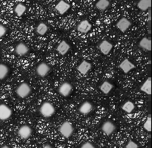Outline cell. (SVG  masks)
I'll return each instance as SVG.
<instances>
[{
    "label": "cell",
    "mask_w": 152,
    "mask_h": 148,
    "mask_svg": "<svg viewBox=\"0 0 152 148\" xmlns=\"http://www.w3.org/2000/svg\"><path fill=\"white\" fill-rule=\"evenodd\" d=\"M39 112L42 116L47 118L54 115L55 112V108L51 103L46 101L41 104Z\"/></svg>",
    "instance_id": "cell-1"
},
{
    "label": "cell",
    "mask_w": 152,
    "mask_h": 148,
    "mask_svg": "<svg viewBox=\"0 0 152 148\" xmlns=\"http://www.w3.org/2000/svg\"><path fill=\"white\" fill-rule=\"evenodd\" d=\"M32 89L28 83L26 82H23L20 83L17 89L16 92L18 96L21 98H26L31 94Z\"/></svg>",
    "instance_id": "cell-2"
},
{
    "label": "cell",
    "mask_w": 152,
    "mask_h": 148,
    "mask_svg": "<svg viewBox=\"0 0 152 148\" xmlns=\"http://www.w3.org/2000/svg\"><path fill=\"white\" fill-rule=\"evenodd\" d=\"M59 131L62 136L68 139L72 135L74 132V128L70 122L65 121L60 125Z\"/></svg>",
    "instance_id": "cell-3"
},
{
    "label": "cell",
    "mask_w": 152,
    "mask_h": 148,
    "mask_svg": "<svg viewBox=\"0 0 152 148\" xmlns=\"http://www.w3.org/2000/svg\"><path fill=\"white\" fill-rule=\"evenodd\" d=\"M12 114V111L11 108L7 104H0V120L5 121L11 117Z\"/></svg>",
    "instance_id": "cell-4"
},
{
    "label": "cell",
    "mask_w": 152,
    "mask_h": 148,
    "mask_svg": "<svg viewBox=\"0 0 152 148\" xmlns=\"http://www.w3.org/2000/svg\"><path fill=\"white\" fill-rule=\"evenodd\" d=\"M32 132L33 131L30 126L28 125H23L19 128L18 133L21 139L27 140L31 136Z\"/></svg>",
    "instance_id": "cell-5"
},
{
    "label": "cell",
    "mask_w": 152,
    "mask_h": 148,
    "mask_svg": "<svg viewBox=\"0 0 152 148\" xmlns=\"http://www.w3.org/2000/svg\"><path fill=\"white\" fill-rule=\"evenodd\" d=\"M73 87L70 82H65L60 85L58 89V93L61 96L67 97L72 92Z\"/></svg>",
    "instance_id": "cell-6"
},
{
    "label": "cell",
    "mask_w": 152,
    "mask_h": 148,
    "mask_svg": "<svg viewBox=\"0 0 152 148\" xmlns=\"http://www.w3.org/2000/svg\"><path fill=\"white\" fill-rule=\"evenodd\" d=\"M50 70L49 65L45 62H42L36 67V72L39 76L44 77L47 76Z\"/></svg>",
    "instance_id": "cell-7"
},
{
    "label": "cell",
    "mask_w": 152,
    "mask_h": 148,
    "mask_svg": "<svg viewBox=\"0 0 152 148\" xmlns=\"http://www.w3.org/2000/svg\"><path fill=\"white\" fill-rule=\"evenodd\" d=\"M131 25L132 22L125 17H123L120 19L116 24L118 29L123 33L126 32Z\"/></svg>",
    "instance_id": "cell-8"
},
{
    "label": "cell",
    "mask_w": 152,
    "mask_h": 148,
    "mask_svg": "<svg viewBox=\"0 0 152 148\" xmlns=\"http://www.w3.org/2000/svg\"><path fill=\"white\" fill-rule=\"evenodd\" d=\"M116 128V126L113 122L108 120L104 123L102 126L101 130L106 135L110 136L114 132Z\"/></svg>",
    "instance_id": "cell-9"
},
{
    "label": "cell",
    "mask_w": 152,
    "mask_h": 148,
    "mask_svg": "<svg viewBox=\"0 0 152 148\" xmlns=\"http://www.w3.org/2000/svg\"><path fill=\"white\" fill-rule=\"evenodd\" d=\"M30 51L28 46L23 42H20L17 44L15 48V52L17 55L24 56L28 53Z\"/></svg>",
    "instance_id": "cell-10"
},
{
    "label": "cell",
    "mask_w": 152,
    "mask_h": 148,
    "mask_svg": "<svg viewBox=\"0 0 152 148\" xmlns=\"http://www.w3.org/2000/svg\"><path fill=\"white\" fill-rule=\"evenodd\" d=\"M113 48V45L109 41L104 40L99 45V48L103 55H107L109 54Z\"/></svg>",
    "instance_id": "cell-11"
},
{
    "label": "cell",
    "mask_w": 152,
    "mask_h": 148,
    "mask_svg": "<svg viewBox=\"0 0 152 148\" xmlns=\"http://www.w3.org/2000/svg\"><path fill=\"white\" fill-rule=\"evenodd\" d=\"M91 23L87 20L81 21L77 26V30L80 33L86 34L88 33L92 28Z\"/></svg>",
    "instance_id": "cell-12"
},
{
    "label": "cell",
    "mask_w": 152,
    "mask_h": 148,
    "mask_svg": "<svg viewBox=\"0 0 152 148\" xmlns=\"http://www.w3.org/2000/svg\"><path fill=\"white\" fill-rule=\"evenodd\" d=\"M71 6L64 1H59L55 7V9L61 15H64L70 9Z\"/></svg>",
    "instance_id": "cell-13"
},
{
    "label": "cell",
    "mask_w": 152,
    "mask_h": 148,
    "mask_svg": "<svg viewBox=\"0 0 152 148\" xmlns=\"http://www.w3.org/2000/svg\"><path fill=\"white\" fill-rule=\"evenodd\" d=\"M91 67V63L86 60H83L77 66V69L80 74L85 75L88 73Z\"/></svg>",
    "instance_id": "cell-14"
},
{
    "label": "cell",
    "mask_w": 152,
    "mask_h": 148,
    "mask_svg": "<svg viewBox=\"0 0 152 148\" xmlns=\"http://www.w3.org/2000/svg\"><path fill=\"white\" fill-rule=\"evenodd\" d=\"M119 67L126 74L135 68V65L128 59H125L119 65Z\"/></svg>",
    "instance_id": "cell-15"
},
{
    "label": "cell",
    "mask_w": 152,
    "mask_h": 148,
    "mask_svg": "<svg viewBox=\"0 0 152 148\" xmlns=\"http://www.w3.org/2000/svg\"><path fill=\"white\" fill-rule=\"evenodd\" d=\"M70 49V44L67 41L63 40L58 44L56 49L60 55L64 56L69 51Z\"/></svg>",
    "instance_id": "cell-16"
},
{
    "label": "cell",
    "mask_w": 152,
    "mask_h": 148,
    "mask_svg": "<svg viewBox=\"0 0 152 148\" xmlns=\"http://www.w3.org/2000/svg\"><path fill=\"white\" fill-rule=\"evenodd\" d=\"M93 109V105L89 101L83 102L79 108V112L83 115H87L90 113Z\"/></svg>",
    "instance_id": "cell-17"
},
{
    "label": "cell",
    "mask_w": 152,
    "mask_h": 148,
    "mask_svg": "<svg viewBox=\"0 0 152 148\" xmlns=\"http://www.w3.org/2000/svg\"><path fill=\"white\" fill-rule=\"evenodd\" d=\"M140 90L142 92L148 95L151 94V78H147L141 87Z\"/></svg>",
    "instance_id": "cell-18"
},
{
    "label": "cell",
    "mask_w": 152,
    "mask_h": 148,
    "mask_svg": "<svg viewBox=\"0 0 152 148\" xmlns=\"http://www.w3.org/2000/svg\"><path fill=\"white\" fill-rule=\"evenodd\" d=\"M139 46L142 49L148 51H151V41L147 37H144L139 42Z\"/></svg>",
    "instance_id": "cell-19"
},
{
    "label": "cell",
    "mask_w": 152,
    "mask_h": 148,
    "mask_svg": "<svg viewBox=\"0 0 152 148\" xmlns=\"http://www.w3.org/2000/svg\"><path fill=\"white\" fill-rule=\"evenodd\" d=\"M113 85L109 81H104L99 87L101 91L105 94H108L113 89Z\"/></svg>",
    "instance_id": "cell-20"
},
{
    "label": "cell",
    "mask_w": 152,
    "mask_h": 148,
    "mask_svg": "<svg viewBox=\"0 0 152 148\" xmlns=\"http://www.w3.org/2000/svg\"><path fill=\"white\" fill-rule=\"evenodd\" d=\"M151 6V0H140L137 4L138 8L143 12H145Z\"/></svg>",
    "instance_id": "cell-21"
},
{
    "label": "cell",
    "mask_w": 152,
    "mask_h": 148,
    "mask_svg": "<svg viewBox=\"0 0 152 148\" xmlns=\"http://www.w3.org/2000/svg\"><path fill=\"white\" fill-rule=\"evenodd\" d=\"M27 10V7L24 4L20 3L16 6L14 12L18 17H20L24 15Z\"/></svg>",
    "instance_id": "cell-22"
},
{
    "label": "cell",
    "mask_w": 152,
    "mask_h": 148,
    "mask_svg": "<svg viewBox=\"0 0 152 148\" xmlns=\"http://www.w3.org/2000/svg\"><path fill=\"white\" fill-rule=\"evenodd\" d=\"M48 31V27L47 24L43 23H39L36 28L37 33L41 36H44Z\"/></svg>",
    "instance_id": "cell-23"
},
{
    "label": "cell",
    "mask_w": 152,
    "mask_h": 148,
    "mask_svg": "<svg viewBox=\"0 0 152 148\" xmlns=\"http://www.w3.org/2000/svg\"><path fill=\"white\" fill-rule=\"evenodd\" d=\"M10 71L7 65L4 64H0V80L5 79Z\"/></svg>",
    "instance_id": "cell-24"
},
{
    "label": "cell",
    "mask_w": 152,
    "mask_h": 148,
    "mask_svg": "<svg viewBox=\"0 0 152 148\" xmlns=\"http://www.w3.org/2000/svg\"><path fill=\"white\" fill-rule=\"evenodd\" d=\"M135 106L132 101H128L125 103L122 106V109L127 113H131L134 109Z\"/></svg>",
    "instance_id": "cell-25"
},
{
    "label": "cell",
    "mask_w": 152,
    "mask_h": 148,
    "mask_svg": "<svg viewBox=\"0 0 152 148\" xmlns=\"http://www.w3.org/2000/svg\"><path fill=\"white\" fill-rule=\"evenodd\" d=\"M110 5V2L108 0H99L96 4V7L100 10L104 11Z\"/></svg>",
    "instance_id": "cell-26"
},
{
    "label": "cell",
    "mask_w": 152,
    "mask_h": 148,
    "mask_svg": "<svg viewBox=\"0 0 152 148\" xmlns=\"http://www.w3.org/2000/svg\"><path fill=\"white\" fill-rule=\"evenodd\" d=\"M143 128L145 130L148 132L151 131V118L148 117L143 125Z\"/></svg>",
    "instance_id": "cell-27"
},
{
    "label": "cell",
    "mask_w": 152,
    "mask_h": 148,
    "mask_svg": "<svg viewBox=\"0 0 152 148\" xmlns=\"http://www.w3.org/2000/svg\"><path fill=\"white\" fill-rule=\"evenodd\" d=\"M7 28L4 25L0 24V39L4 37L7 33Z\"/></svg>",
    "instance_id": "cell-28"
},
{
    "label": "cell",
    "mask_w": 152,
    "mask_h": 148,
    "mask_svg": "<svg viewBox=\"0 0 152 148\" xmlns=\"http://www.w3.org/2000/svg\"><path fill=\"white\" fill-rule=\"evenodd\" d=\"M139 145L134 141L130 140L126 146V148H138Z\"/></svg>",
    "instance_id": "cell-29"
},
{
    "label": "cell",
    "mask_w": 152,
    "mask_h": 148,
    "mask_svg": "<svg viewBox=\"0 0 152 148\" xmlns=\"http://www.w3.org/2000/svg\"><path fill=\"white\" fill-rule=\"evenodd\" d=\"M80 148H96L93 144L90 142H86L81 146Z\"/></svg>",
    "instance_id": "cell-30"
},
{
    "label": "cell",
    "mask_w": 152,
    "mask_h": 148,
    "mask_svg": "<svg viewBox=\"0 0 152 148\" xmlns=\"http://www.w3.org/2000/svg\"><path fill=\"white\" fill-rule=\"evenodd\" d=\"M43 148H54L52 147V146H51V145L49 144H47L45 145L44 146V147H43Z\"/></svg>",
    "instance_id": "cell-31"
},
{
    "label": "cell",
    "mask_w": 152,
    "mask_h": 148,
    "mask_svg": "<svg viewBox=\"0 0 152 148\" xmlns=\"http://www.w3.org/2000/svg\"><path fill=\"white\" fill-rule=\"evenodd\" d=\"M0 148H11V147H10L9 146H8L7 145H4L2 147H1Z\"/></svg>",
    "instance_id": "cell-32"
}]
</instances>
